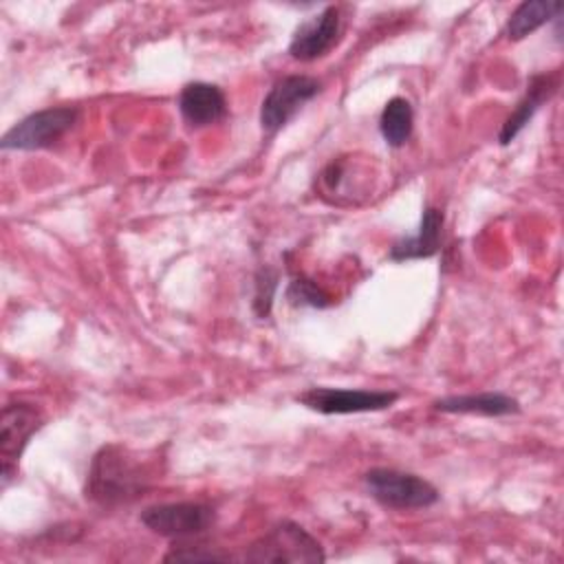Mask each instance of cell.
Segmentation results:
<instances>
[{
	"mask_svg": "<svg viewBox=\"0 0 564 564\" xmlns=\"http://www.w3.org/2000/svg\"><path fill=\"white\" fill-rule=\"evenodd\" d=\"M77 121V108L55 106L26 115L11 126L0 145L2 150H42L57 143Z\"/></svg>",
	"mask_w": 564,
	"mask_h": 564,
	"instance_id": "4",
	"label": "cell"
},
{
	"mask_svg": "<svg viewBox=\"0 0 564 564\" xmlns=\"http://www.w3.org/2000/svg\"><path fill=\"white\" fill-rule=\"evenodd\" d=\"M42 412L24 401L7 403L0 414V460H2V485L7 487L18 471V460L29 438L42 427Z\"/></svg>",
	"mask_w": 564,
	"mask_h": 564,
	"instance_id": "7",
	"label": "cell"
},
{
	"mask_svg": "<svg viewBox=\"0 0 564 564\" xmlns=\"http://www.w3.org/2000/svg\"><path fill=\"white\" fill-rule=\"evenodd\" d=\"M364 480L370 496L388 509H425L438 502V489L416 474L375 467Z\"/></svg>",
	"mask_w": 564,
	"mask_h": 564,
	"instance_id": "3",
	"label": "cell"
},
{
	"mask_svg": "<svg viewBox=\"0 0 564 564\" xmlns=\"http://www.w3.org/2000/svg\"><path fill=\"white\" fill-rule=\"evenodd\" d=\"M178 110L189 126L203 128L220 121L227 115V99L218 86L207 82H192L181 90Z\"/></svg>",
	"mask_w": 564,
	"mask_h": 564,
	"instance_id": "10",
	"label": "cell"
},
{
	"mask_svg": "<svg viewBox=\"0 0 564 564\" xmlns=\"http://www.w3.org/2000/svg\"><path fill=\"white\" fill-rule=\"evenodd\" d=\"M412 126H414L412 104L405 97H392L383 106L379 117V132L386 139V143L392 148H401L410 139Z\"/></svg>",
	"mask_w": 564,
	"mask_h": 564,
	"instance_id": "15",
	"label": "cell"
},
{
	"mask_svg": "<svg viewBox=\"0 0 564 564\" xmlns=\"http://www.w3.org/2000/svg\"><path fill=\"white\" fill-rule=\"evenodd\" d=\"M443 223H445V216L438 207H425L419 231L414 236L397 240L390 247L388 258L394 262H403V260H421V258L434 256L441 249Z\"/></svg>",
	"mask_w": 564,
	"mask_h": 564,
	"instance_id": "12",
	"label": "cell"
},
{
	"mask_svg": "<svg viewBox=\"0 0 564 564\" xmlns=\"http://www.w3.org/2000/svg\"><path fill=\"white\" fill-rule=\"evenodd\" d=\"M286 297L295 306H317V308H322V306L330 304L328 295L315 282H311L306 278H295L286 289Z\"/></svg>",
	"mask_w": 564,
	"mask_h": 564,
	"instance_id": "16",
	"label": "cell"
},
{
	"mask_svg": "<svg viewBox=\"0 0 564 564\" xmlns=\"http://www.w3.org/2000/svg\"><path fill=\"white\" fill-rule=\"evenodd\" d=\"M308 410L322 414H357L379 412L390 408L399 394L390 390H364V388H326L315 386L295 397Z\"/></svg>",
	"mask_w": 564,
	"mask_h": 564,
	"instance_id": "6",
	"label": "cell"
},
{
	"mask_svg": "<svg viewBox=\"0 0 564 564\" xmlns=\"http://www.w3.org/2000/svg\"><path fill=\"white\" fill-rule=\"evenodd\" d=\"M278 286V275L269 269H262L256 275V295H253V311L258 317H267L271 311L273 291Z\"/></svg>",
	"mask_w": 564,
	"mask_h": 564,
	"instance_id": "17",
	"label": "cell"
},
{
	"mask_svg": "<svg viewBox=\"0 0 564 564\" xmlns=\"http://www.w3.org/2000/svg\"><path fill=\"white\" fill-rule=\"evenodd\" d=\"M150 480L152 474L145 463L123 445L108 443L93 456L84 491L90 502L112 509L141 498Z\"/></svg>",
	"mask_w": 564,
	"mask_h": 564,
	"instance_id": "1",
	"label": "cell"
},
{
	"mask_svg": "<svg viewBox=\"0 0 564 564\" xmlns=\"http://www.w3.org/2000/svg\"><path fill=\"white\" fill-rule=\"evenodd\" d=\"M562 11V2L557 0H527L518 4V9L511 13L507 22V37L509 40H522L538 31L549 20L557 18Z\"/></svg>",
	"mask_w": 564,
	"mask_h": 564,
	"instance_id": "14",
	"label": "cell"
},
{
	"mask_svg": "<svg viewBox=\"0 0 564 564\" xmlns=\"http://www.w3.org/2000/svg\"><path fill=\"white\" fill-rule=\"evenodd\" d=\"M434 410L447 414H480V416H507L520 412V403L502 392H480V394H456L436 399Z\"/></svg>",
	"mask_w": 564,
	"mask_h": 564,
	"instance_id": "13",
	"label": "cell"
},
{
	"mask_svg": "<svg viewBox=\"0 0 564 564\" xmlns=\"http://www.w3.org/2000/svg\"><path fill=\"white\" fill-rule=\"evenodd\" d=\"M216 513L203 502H165L141 511V522L156 535L172 540L198 538L214 524Z\"/></svg>",
	"mask_w": 564,
	"mask_h": 564,
	"instance_id": "5",
	"label": "cell"
},
{
	"mask_svg": "<svg viewBox=\"0 0 564 564\" xmlns=\"http://www.w3.org/2000/svg\"><path fill=\"white\" fill-rule=\"evenodd\" d=\"M341 29V18L337 7H324L315 18L302 22L289 44V53L293 59L313 62L326 55L337 42Z\"/></svg>",
	"mask_w": 564,
	"mask_h": 564,
	"instance_id": "9",
	"label": "cell"
},
{
	"mask_svg": "<svg viewBox=\"0 0 564 564\" xmlns=\"http://www.w3.org/2000/svg\"><path fill=\"white\" fill-rule=\"evenodd\" d=\"M247 562H324L322 544L297 522L284 520L260 535L245 553Z\"/></svg>",
	"mask_w": 564,
	"mask_h": 564,
	"instance_id": "2",
	"label": "cell"
},
{
	"mask_svg": "<svg viewBox=\"0 0 564 564\" xmlns=\"http://www.w3.org/2000/svg\"><path fill=\"white\" fill-rule=\"evenodd\" d=\"M319 82L308 75H286L278 79L260 106L262 130L273 134L286 126L295 112L319 93Z\"/></svg>",
	"mask_w": 564,
	"mask_h": 564,
	"instance_id": "8",
	"label": "cell"
},
{
	"mask_svg": "<svg viewBox=\"0 0 564 564\" xmlns=\"http://www.w3.org/2000/svg\"><path fill=\"white\" fill-rule=\"evenodd\" d=\"M555 88H557L555 75H544V73L533 75L527 84V93L516 104L513 112L505 119V123L498 132V143L509 145L524 130V126L533 119V115L540 110V106L555 93Z\"/></svg>",
	"mask_w": 564,
	"mask_h": 564,
	"instance_id": "11",
	"label": "cell"
}]
</instances>
